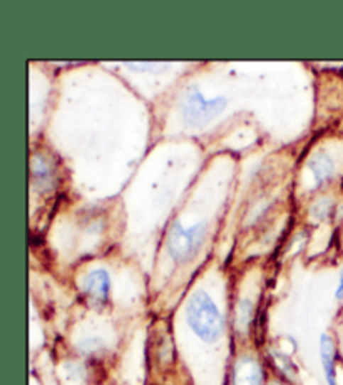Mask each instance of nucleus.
I'll return each instance as SVG.
<instances>
[{"label":"nucleus","mask_w":343,"mask_h":385,"mask_svg":"<svg viewBox=\"0 0 343 385\" xmlns=\"http://www.w3.org/2000/svg\"><path fill=\"white\" fill-rule=\"evenodd\" d=\"M186 320L191 330L205 342H214L223 333V315L208 293H195L187 303Z\"/></svg>","instance_id":"1"},{"label":"nucleus","mask_w":343,"mask_h":385,"mask_svg":"<svg viewBox=\"0 0 343 385\" xmlns=\"http://www.w3.org/2000/svg\"><path fill=\"white\" fill-rule=\"evenodd\" d=\"M227 104V99L222 96L206 99L198 87H190L183 97L181 117L187 126L198 128L211 123L214 117L222 114Z\"/></svg>","instance_id":"2"},{"label":"nucleus","mask_w":343,"mask_h":385,"mask_svg":"<svg viewBox=\"0 0 343 385\" xmlns=\"http://www.w3.org/2000/svg\"><path fill=\"white\" fill-rule=\"evenodd\" d=\"M206 233V224L205 223H196L192 227L186 228L183 227L180 222L173 224L168 234V253L173 260L181 263L187 261L190 258L196 255V251L200 250V246L203 245Z\"/></svg>","instance_id":"3"},{"label":"nucleus","mask_w":343,"mask_h":385,"mask_svg":"<svg viewBox=\"0 0 343 385\" xmlns=\"http://www.w3.org/2000/svg\"><path fill=\"white\" fill-rule=\"evenodd\" d=\"M84 290L89 297L97 300V302H104L109 297L111 290V278L106 270H92L86 278H84Z\"/></svg>","instance_id":"4"},{"label":"nucleus","mask_w":343,"mask_h":385,"mask_svg":"<svg viewBox=\"0 0 343 385\" xmlns=\"http://www.w3.org/2000/svg\"><path fill=\"white\" fill-rule=\"evenodd\" d=\"M233 385H263V370L253 359L238 360L233 374Z\"/></svg>","instance_id":"5"},{"label":"nucleus","mask_w":343,"mask_h":385,"mask_svg":"<svg viewBox=\"0 0 343 385\" xmlns=\"http://www.w3.org/2000/svg\"><path fill=\"white\" fill-rule=\"evenodd\" d=\"M308 168L313 173L315 185L322 186L327 181H330L333 175H335V163H333L332 156L325 151H318L315 156L310 159Z\"/></svg>","instance_id":"6"},{"label":"nucleus","mask_w":343,"mask_h":385,"mask_svg":"<svg viewBox=\"0 0 343 385\" xmlns=\"http://www.w3.org/2000/svg\"><path fill=\"white\" fill-rule=\"evenodd\" d=\"M320 357L322 365L325 370V377L328 385H337V370H335V344L332 337L323 333L320 339Z\"/></svg>","instance_id":"7"},{"label":"nucleus","mask_w":343,"mask_h":385,"mask_svg":"<svg viewBox=\"0 0 343 385\" xmlns=\"http://www.w3.org/2000/svg\"><path fill=\"white\" fill-rule=\"evenodd\" d=\"M50 180V168L47 166V163L42 158L32 159V181H39L40 185H44Z\"/></svg>","instance_id":"8"},{"label":"nucleus","mask_w":343,"mask_h":385,"mask_svg":"<svg viewBox=\"0 0 343 385\" xmlns=\"http://www.w3.org/2000/svg\"><path fill=\"white\" fill-rule=\"evenodd\" d=\"M250 315H251V305L250 302H241L239 303V310H238V322L241 327H246L248 322H250Z\"/></svg>","instance_id":"9"},{"label":"nucleus","mask_w":343,"mask_h":385,"mask_svg":"<svg viewBox=\"0 0 343 385\" xmlns=\"http://www.w3.org/2000/svg\"><path fill=\"white\" fill-rule=\"evenodd\" d=\"M330 210H332V201L330 200H322V201H318L317 205H315L313 215L317 216V218H325V216L330 213Z\"/></svg>","instance_id":"10"},{"label":"nucleus","mask_w":343,"mask_h":385,"mask_svg":"<svg viewBox=\"0 0 343 385\" xmlns=\"http://www.w3.org/2000/svg\"><path fill=\"white\" fill-rule=\"evenodd\" d=\"M102 342L99 339H87V340H84L82 344H81V349L84 352H87V354H92V352H99L102 350Z\"/></svg>","instance_id":"11"},{"label":"nucleus","mask_w":343,"mask_h":385,"mask_svg":"<svg viewBox=\"0 0 343 385\" xmlns=\"http://www.w3.org/2000/svg\"><path fill=\"white\" fill-rule=\"evenodd\" d=\"M335 297L338 300H343V270H342V275H340V283H338V288L335 292Z\"/></svg>","instance_id":"12"},{"label":"nucleus","mask_w":343,"mask_h":385,"mask_svg":"<svg viewBox=\"0 0 343 385\" xmlns=\"http://www.w3.org/2000/svg\"><path fill=\"white\" fill-rule=\"evenodd\" d=\"M270 385H281V384H276V382H275V384H270Z\"/></svg>","instance_id":"13"}]
</instances>
